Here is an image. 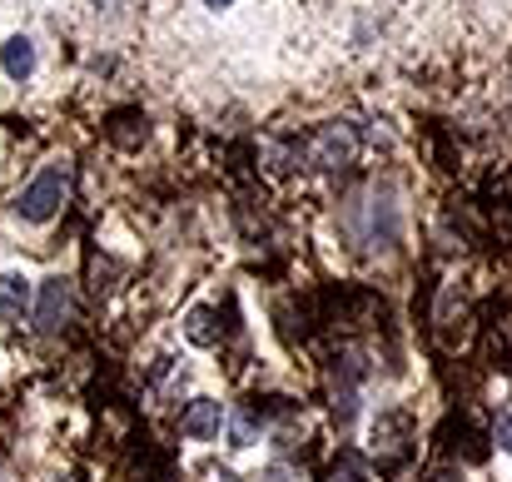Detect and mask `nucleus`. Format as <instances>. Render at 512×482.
I'll return each instance as SVG.
<instances>
[{"label": "nucleus", "mask_w": 512, "mask_h": 482, "mask_svg": "<svg viewBox=\"0 0 512 482\" xmlns=\"http://www.w3.org/2000/svg\"><path fill=\"white\" fill-rule=\"evenodd\" d=\"M269 482H289V468H269Z\"/></svg>", "instance_id": "9d476101"}, {"label": "nucleus", "mask_w": 512, "mask_h": 482, "mask_svg": "<svg viewBox=\"0 0 512 482\" xmlns=\"http://www.w3.org/2000/svg\"><path fill=\"white\" fill-rule=\"evenodd\" d=\"M0 70H5L10 80H30V75H35V45H30L25 35H10V40L0 45Z\"/></svg>", "instance_id": "39448f33"}, {"label": "nucleus", "mask_w": 512, "mask_h": 482, "mask_svg": "<svg viewBox=\"0 0 512 482\" xmlns=\"http://www.w3.org/2000/svg\"><path fill=\"white\" fill-rule=\"evenodd\" d=\"M438 482H453V478H438ZM458 482H463V478H458Z\"/></svg>", "instance_id": "f8f14e48"}, {"label": "nucleus", "mask_w": 512, "mask_h": 482, "mask_svg": "<svg viewBox=\"0 0 512 482\" xmlns=\"http://www.w3.org/2000/svg\"><path fill=\"white\" fill-rule=\"evenodd\" d=\"M70 309H75L70 279H65V274H50V279L40 284V299H35V328H40V333H60L65 319H70Z\"/></svg>", "instance_id": "f03ea898"}, {"label": "nucleus", "mask_w": 512, "mask_h": 482, "mask_svg": "<svg viewBox=\"0 0 512 482\" xmlns=\"http://www.w3.org/2000/svg\"><path fill=\"white\" fill-rule=\"evenodd\" d=\"M65 194H70V169L55 160L20 189V204H15V209H20V219H30V224H50V219L60 214Z\"/></svg>", "instance_id": "f257e3e1"}, {"label": "nucleus", "mask_w": 512, "mask_h": 482, "mask_svg": "<svg viewBox=\"0 0 512 482\" xmlns=\"http://www.w3.org/2000/svg\"><path fill=\"white\" fill-rule=\"evenodd\" d=\"M498 443H503V453H512V403L498 413Z\"/></svg>", "instance_id": "1a4fd4ad"}, {"label": "nucleus", "mask_w": 512, "mask_h": 482, "mask_svg": "<svg viewBox=\"0 0 512 482\" xmlns=\"http://www.w3.org/2000/svg\"><path fill=\"white\" fill-rule=\"evenodd\" d=\"M249 443H254V413L239 408L234 413V428H229V448H249Z\"/></svg>", "instance_id": "6e6552de"}, {"label": "nucleus", "mask_w": 512, "mask_h": 482, "mask_svg": "<svg viewBox=\"0 0 512 482\" xmlns=\"http://www.w3.org/2000/svg\"><path fill=\"white\" fill-rule=\"evenodd\" d=\"M55 482H70V478H55Z\"/></svg>", "instance_id": "ddd939ff"}, {"label": "nucleus", "mask_w": 512, "mask_h": 482, "mask_svg": "<svg viewBox=\"0 0 512 482\" xmlns=\"http://www.w3.org/2000/svg\"><path fill=\"white\" fill-rule=\"evenodd\" d=\"M184 338L189 343H199V348H209L214 338H219V328H214V309H189V323H184Z\"/></svg>", "instance_id": "423d86ee"}, {"label": "nucleus", "mask_w": 512, "mask_h": 482, "mask_svg": "<svg viewBox=\"0 0 512 482\" xmlns=\"http://www.w3.org/2000/svg\"><path fill=\"white\" fill-rule=\"evenodd\" d=\"M30 299H35V284H30L20 269H5V274H0V319L20 323L30 314Z\"/></svg>", "instance_id": "20e7f679"}, {"label": "nucleus", "mask_w": 512, "mask_h": 482, "mask_svg": "<svg viewBox=\"0 0 512 482\" xmlns=\"http://www.w3.org/2000/svg\"><path fill=\"white\" fill-rule=\"evenodd\" d=\"M204 5H209V10H224V5H234V0H204Z\"/></svg>", "instance_id": "9b49d317"}, {"label": "nucleus", "mask_w": 512, "mask_h": 482, "mask_svg": "<svg viewBox=\"0 0 512 482\" xmlns=\"http://www.w3.org/2000/svg\"><path fill=\"white\" fill-rule=\"evenodd\" d=\"M219 423H224V408L214 398H194L179 418V433L194 438V443H209V438H219Z\"/></svg>", "instance_id": "7ed1b4c3"}, {"label": "nucleus", "mask_w": 512, "mask_h": 482, "mask_svg": "<svg viewBox=\"0 0 512 482\" xmlns=\"http://www.w3.org/2000/svg\"><path fill=\"white\" fill-rule=\"evenodd\" d=\"M319 155H324L329 164H334V160H348V155H353V135L343 130V140H339V130H329V135L319 140Z\"/></svg>", "instance_id": "0eeeda50"}]
</instances>
